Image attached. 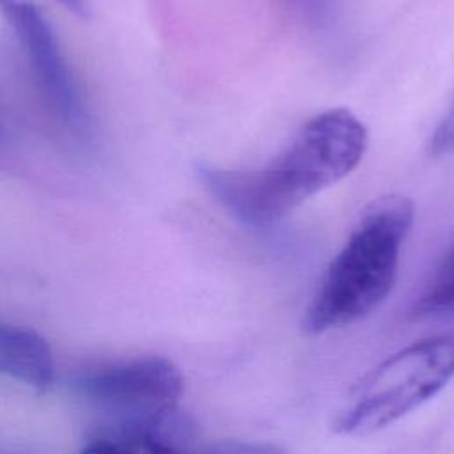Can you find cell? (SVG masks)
<instances>
[{
  "label": "cell",
  "mask_w": 454,
  "mask_h": 454,
  "mask_svg": "<svg viewBox=\"0 0 454 454\" xmlns=\"http://www.w3.org/2000/svg\"><path fill=\"white\" fill-rule=\"evenodd\" d=\"M367 147V129L348 108L309 119L268 165L250 170L202 167L199 177L238 220L268 227L348 176Z\"/></svg>",
  "instance_id": "1"
},
{
  "label": "cell",
  "mask_w": 454,
  "mask_h": 454,
  "mask_svg": "<svg viewBox=\"0 0 454 454\" xmlns=\"http://www.w3.org/2000/svg\"><path fill=\"white\" fill-rule=\"evenodd\" d=\"M413 215V202L399 193L381 195L364 207L303 314L307 333L355 323L387 298Z\"/></svg>",
  "instance_id": "2"
},
{
  "label": "cell",
  "mask_w": 454,
  "mask_h": 454,
  "mask_svg": "<svg viewBox=\"0 0 454 454\" xmlns=\"http://www.w3.org/2000/svg\"><path fill=\"white\" fill-rule=\"evenodd\" d=\"M454 376V332L417 340L374 367L340 406L333 427L360 436L380 431L434 397Z\"/></svg>",
  "instance_id": "3"
},
{
  "label": "cell",
  "mask_w": 454,
  "mask_h": 454,
  "mask_svg": "<svg viewBox=\"0 0 454 454\" xmlns=\"http://www.w3.org/2000/svg\"><path fill=\"white\" fill-rule=\"evenodd\" d=\"M71 385L82 399L114 413L117 424H145L177 411L183 376L172 360L147 355L83 367Z\"/></svg>",
  "instance_id": "4"
},
{
  "label": "cell",
  "mask_w": 454,
  "mask_h": 454,
  "mask_svg": "<svg viewBox=\"0 0 454 454\" xmlns=\"http://www.w3.org/2000/svg\"><path fill=\"white\" fill-rule=\"evenodd\" d=\"M0 16L16 34L50 114L69 129H83L87 112L78 82L41 7L32 0H0Z\"/></svg>",
  "instance_id": "5"
},
{
  "label": "cell",
  "mask_w": 454,
  "mask_h": 454,
  "mask_svg": "<svg viewBox=\"0 0 454 454\" xmlns=\"http://www.w3.org/2000/svg\"><path fill=\"white\" fill-rule=\"evenodd\" d=\"M0 374L35 388L55 378V358L46 339L23 325L0 319Z\"/></svg>",
  "instance_id": "6"
},
{
  "label": "cell",
  "mask_w": 454,
  "mask_h": 454,
  "mask_svg": "<svg viewBox=\"0 0 454 454\" xmlns=\"http://www.w3.org/2000/svg\"><path fill=\"white\" fill-rule=\"evenodd\" d=\"M454 310V245L442 259L424 293L417 300L419 316H436Z\"/></svg>",
  "instance_id": "7"
},
{
  "label": "cell",
  "mask_w": 454,
  "mask_h": 454,
  "mask_svg": "<svg viewBox=\"0 0 454 454\" xmlns=\"http://www.w3.org/2000/svg\"><path fill=\"white\" fill-rule=\"evenodd\" d=\"M184 454H286V452L270 443L227 440V442H216L200 449H188Z\"/></svg>",
  "instance_id": "8"
},
{
  "label": "cell",
  "mask_w": 454,
  "mask_h": 454,
  "mask_svg": "<svg viewBox=\"0 0 454 454\" xmlns=\"http://www.w3.org/2000/svg\"><path fill=\"white\" fill-rule=\"evenodd\" d=\"M80 454H137L133 445L117 431H108L90 440Z\"/></svg>",
  "instance_id": "9"
},
{
  "label": "cell",
  "mask_w": 454,
  "mask_h": 454,
  "mask_svg": "<svg viewBox=\"0 0 454 454\" xmlns=\"http://www.w3.org/2000/svg\"><path fill=\"white\" fill-rule=\"evenodd\" d=\"M429 153L431 156H443L454 153V105L434 129L429 142Z\"/></svg>",
  "instance_id": "10"
},
{
  "label": "cell",
  "mask_w": 454,
  "mask_h": 454,
  "mask_svg": "<svg viewBox=\"0 0 454 454\" xmlns=\"http://www.w3.org/2000/svg\"><path fill=\"white\" fill-rule=\"evenodd\" d=\"M296 12H300L303 18L310 21H317L325 9H326V0H286Z\"/></svg>",
  "instance_id": "11"
},
{
  "label": "cell",
  "mask_w": 454,
  "mask_h": 454,
  "mask_svg": "<svg viewBox=\"0 0 454 454\" xmlns=\"http://www.w3.org/2000/svg\"><path fill=\"white\" fill-rule=\"evenodd\" d=\"M67 12L74 14L80 20H89L90 18V9L87 0H57Z\"/></svg>",
  "instance_id": "12"
},
{
  "label": "cell",
  "mask_w": 454,
  "mask_h": 454,
  "mask_svg": "<svg viewBox=\"0 0 454 454\" xmlns=\"http://www.w3.org/2000/svg\"><path fill=\"white\" fill-rule=\"evenodd\" d=\"M0 454H28V452H20V450H0Z\"/></svg>",
  "instance_id": "13"
}]
</instances>
